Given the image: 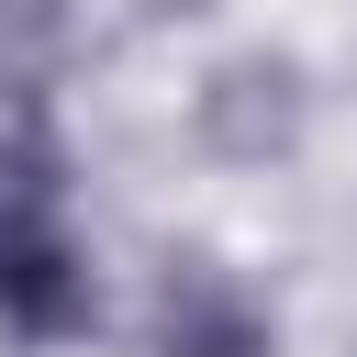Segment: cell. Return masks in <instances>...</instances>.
I'll use <instances>...</instances> for the list:
<instances>
[{
    "label": "cell",
    "instance_id": "cell-1",
    "mask_svg": "<svg viewBox=\"0 0 357 357\" xmlns=\"http://www.w3.org/2000/svg\"><path fill=\"white\" fill-rule=\"evenodd\" d=\"M0 324L11 335H78L89 324V257L67 245L56 201H0Z\"/></svg>",
    "mask_w": 357,
    "mask_h": 357
},
{
    "label": "cell",
    "instance_id": "cell-2",
    "mask_svg": "<svg viewBox=\"0 0 357 357\" xmlns=\"http://www.w3.org/2000/svg\"><path fill=\"white\" fill-rule=\"evenodd\" d=\"M156 346L167 357H268V312L223 279V268H167V290H156Z\"/></svg>",
    "mask_w": 357,
    "mask_h": 357
},
{
    "label": "cell",
    "instance_id": "cell-3",
    "mask_svg": "<svg viewBox=\"0 0 357 357\" xmlns=\"http://www.w3.org/2000/svg\"><path fill=\"white\" fill-rule=\"evenodd\" d=\"M56 190H67V156H56L45 89H0V201H56Z\"/></svg>",
    "mask_w": 357,
    "mask_h": 357
}]
</instances>
